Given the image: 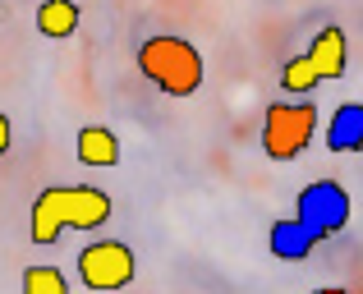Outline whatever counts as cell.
<instances>
[{"mask_svg": "<svg viewBox=\"0 0 363 294\" xmlns=\"http://www.w3.org/2000/svg\"><path fill=\"white\" fill-rule=\"evenodd\" d=\"M345 60H350L345 33H340L336 23H327L318 37H313V51H308V55H299V60H285L281 88L290 92V97H308L318 83L340 79V74H345Z\"/></svg>", "mask_w": 363, "mask_h": 294, "instance_id": "cell-3", "label": "cell"}, {"mask_svg": "<svg viewBox=\"0 0 363 294\" xmlns=\"http://www.w3.org/2000/svg\"><path fill=\"white\" fill-rule=\"evenodd\" d=\"M79 161H83V166H92V170H111V166H120V138L111 134L106 125H88V129H79Z\"/></svg>", "mask_w": 363, "mask_h": 294, "instance_id": "cell-7", "label": "cell"}, {"mask_svg": "<svg viewBox=\"0 0 363 294\" xmlns=\"http://www.w3.org/2000/svg\"><path fill=\"white\" fill-rule=\"evenodd\" d=\"M318 134V106L313 101H272L262 120V147L272 161H294Z\"/></svg>", "mask_w": 363, "mask_h": 294, "instance_id": "cell-4", "label": "cell"}, {"mask_svg": "<svg viewBox=\"0 0 363 294\" xmlns=\"http://www.w3.org/2000/svg\"><path fill=\"white\" fill-rule=\"evenodd\" d=\"M350 212H354V203H350L345 188H340L336 179H318V184H308L299 193L290 221L299 225L313 244H322V239H331V234L345 230V225H350Z\"/></svg>", "mask_w": 363, "mask_h": 294, "instance_id": "cell-5", "label": "cell"}, {"mask_svg": "<svg viewBox=\"0 0 363 294\" xmlns=\"http://www.w3.org/2000/svg\"><path fill=\"white\" fill-rule=\"evenodd\" d=\"M327 147L331 152H363V101L336 106V115L327 125Z\"/></svg>", "mask_w": 363, "mask_h": 294, "instance_id": "cell-8", "label": "cell"}, {"mask_svg": "<svg viewBox=\"0 0 363 294\" xmlns=\"http://www.w3.org/2000/svg\"><path fill=\"white\" fill-rule=\"evenodd\" d=\"M138 69L166 97H194L203 88V55H198V46L184 42V37H170V33L147 37L138 46Z\"/></svg>", "mask_w": 363, "mask_h": 294, "instance_id": "cell-2", "label": "cell"}, {"mask_svg": "<svg viewBox=\"0 0 363 294\" xmlns=\"http://www.w3.org/2000/svg\"><path fill=\"white\" fill-rule=\"evenodd\" d=\"M111 221V198L92 184H46L33 198V244L51 249L60 239V230H97Z\"/></svg>", "mask_w": 363, "mask_h": 294, "instance_id": "cell-1", "label": "cell"}, {"mask_svg": "<svg viewBox=\"0 0 363 294\" xmlns=\"http://www.w3.org/2000/svg\"><path fill=\"white\" fill-rule=\"evenodd\" d=\"M23 294H69L60 267H28L23 271Z\"/></svg>", "mask_w": 363, "mask_h": 294, "instance_id": "cell-11", "label": "cell"}, {"mask_svg": "<svg viewBox=\"0 0 363 294\" xmlns=\"http://www.w3.org/2000/svg\"><path fill=\"white\" fill-rule=\"evenodd\" d=\"M74 28H79V5L74 0H42L37 5V33L42 37H69Z\"/></svg>", "mask_w": 363, "mask_h": 294, "instance_id": "cell-9", "label": "cell"}, {"mask_svg": "<svg viewBox=\"0 0 363 294\" xmlns=\"http://www.w3.org/2000/svg\"><path fill=\"white\" fill-rule=\"evenodd\" d=\"M9 138H14V129H9V115H5V111H0V157H5V152H9Z\"/></svg>", "mask_w": 363, "mask_h": 294, "instance_id": "cell-12", "label": "cell"}, {"mask_svg": "<svg viewBox=\"0 0 363 294\" xmlns=\"http://www.w3.org/2000/svg\"><path fill=\"white\" fill-rule=\"evenodd\" d=\"M133 276H138V258H133V249L120 244V239H97L79 253V281L97 294L124 290Z\"/></svg>", "mask_w": 363, "mask_h": 294, "instance_id": "cell-6", "label": "cell"}, {"mask_svg": "<svg viewBox=\"0 0 363 294\" xmlns=\"http://www.w3.org/2000/svg\"><path fill=\"white\" fill-rule=\"evenodd\" d=\"M313 249H318V244H313L308 234H303L299 225L290 221V216L272 225V253H276V258H281V262H303V258H308Z\"/></svg>", "mask_w": 363, "mask_h": 294, "instance_id": "cell-10", "label": "cell"}, {"mask_svg": "<svg viewBox=\"0 0 363 294\" xmlns=\"http://www.w3.org/2000/svg\"><path fill=\"white\" fill-rule=\"evenodd\" d=\"M313 294H350V290H340V285H322V290H313Z\"/></svg>", "mask_w": 363, "mask_h": 294, "instance_id": "cell-13", "label": "cell"}]
</instances>
